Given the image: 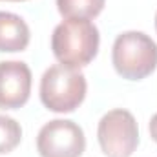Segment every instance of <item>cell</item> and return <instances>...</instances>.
I'll use <instances>...</instances> for the list:
<instances>
[{"mask_svg": "<svg viewBox=\"0 0 157 157\" xmlns=\"http://www.w3.org/2000/svg\"><path fill=\"white\" fill-rule=\"evenodd\" d=\"M101 35L90 20H62L51 35L55 59L68 68H84L99 53Z\"/></svg>", "mask_w": 157, "mask_h": 157, "instance_id": "cell-1", "label": "cell"}, {"mask_svg": "<svg viewBox=\"0 0 157 157\" xmlns=\"http://www.w3.org/2000/svg\"><path fill=\"white\" fill-rule=\"evenodd\" d=\"M88 82L80 70L55 64L40 78V101L55 113H71L86 99Z\"/></svg>", "mask_w": 157, "mask_h": 157, "instance_id": "cell-2", "label": "cell"}, {"mask_svg": "<svg viewBox=\"0 0 157 157\" xmlns=\"http://www.w3.org/2000/svg\"><path fill=\"white\" fill-rule=\"evenodd\" d=\"M112 62L126 80H143L157 68V44L143 31L121 33L112 48Z\"/></svg>", "mask_w": 157, "mask_h": 157, "instance_id": "cell-3", "label": "cell"}, {"mask_svg": "<svg viewBox=\"0 0 157 157\" xmlns=\"http://www.w3.org/2000/svg\"><path fill=\"white\" fill-rule=\"evenodd\" d=\"M97 139L106 157H132L139 146L137 121L128 110H110L99 121Z\"/></svg>", "mask_w": 157, "mask_h": 157, "instance_id": "cell-4", "label": "cell"}, {"mask_svg": "<svg viewBox=\"0 0 157 157\" xmlns=\"http://www.w3.org/2000/svg\"><path fill=\"white\" fill-rule=\"evenodd\" d=\"M86 150V137L77 122L55 119L46 122L37 135L40 157H80Z\"/></svg>", "mask_w": 157, "mask_h": 157, "instance_id": "cell-5", "label": "cell"}, {"mask_svg": "<svg viewBox=\"0 0 157 157\" xmlns=\"http://www.w3.org/2000/svg\"><path fill=\"white\" fill-rule=\"evenodd\" d=\"M31 70L22 60L0 62V110H18L29 101Z\"/></svg>", "mask_w": 157, "mask_h": 157, "instance_id": "cell-6", "label": "cell"}, {"mask_svg": "<svg viewBox=\"0 0 157 157\" xmlns=\"http://www.w3.org/2000/svg\"><path fill=\"white\" fill-rule=\"evenodd\" d=\"M29 26L15 13L0 11V53H18L29 46Z\"/></svg>", "mask_w": 157, "mask_h": 157, "instance_id": "cell-7", "label": "cell"}, {"mask_svg": "<svg viewBox=\"0 0 157 157\" xmlns=\"http://www.w3.org/2000/svg\"><path fill=\"white\" fill-rule=\"evenodd\" d=\"M106 0H57V9L66 20H91L104 9Z\"/></svg>", "mask_w": 157, "mask_h": 157, "instance_id": "cell-8", "label": "cell"}, {"mask_svg": "<svg viewBox=\"0 0 157 157\" xmlns=\"http://www.w3.org/2000/svg\"><path fill=\"white\" fill-rule=\"evenodd\" d=\"M22 141V126L13 117L0 115V155L13 152Z\"/></svg>", "mask_w": 157, "mask_h": 157, "instance_id": "cell-9", "label": "cell"}, {"mask_svg": "<svg viewBox=\"0 0 157 157\" xmlns=\"http://www.w3.org/2000/svg\"><path fill=\"white\" fill-rule=\"evenodd\" d=\"M148 130H150V137L157 143V113H154V117L150 119V126H148Z\"/></svg>", "mask_w": 157, "mask_h": 157, "instance_id": "cell-10", "label": "cell"}, {"mask_svg": "<svg viewBox=\"0 0 157 157\" xmlns=\"http://www.w3.org/2000/svg\"><path fill=\"white\" fill-rule=\"evenodd\" d=\"M7 2H26V0H7Z\"/></svg>", "mask_w": 157, "mask_h": 157, "instance_id": "cell-11", "label": "cell"}, {"mask_svg": "<svg viewBox=\"0 0 157 157\" xmlns=\"http://www.w3.org/2000/svg\"><path fill=\"white\" fill-rule=\"evenodd\" d=\"M155 29H157V13H155Z\"/></svg>", "mask_w": 157, "mask_h": 157, "instance_id": "cell-12", "label": "cell"}]
</instances>
